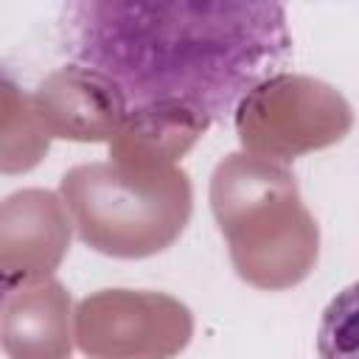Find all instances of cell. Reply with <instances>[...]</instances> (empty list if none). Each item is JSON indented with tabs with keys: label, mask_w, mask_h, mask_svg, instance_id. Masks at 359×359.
Returning <instances> with one entry per match:
<instances>
[{
	"label": "cell",
	"mask_w": 359,
	"mask_h": 359,
	"mask_svg": "<svg viewBox=\"0 0 359 359\" xmlns=\"http://www.w3.org/2000/svg\"><path fill=\"white\" fill-rule=\"evenodd\" d=\"M56 39L67 65L137 123H230L292 62L286 8L252 0H73L59 8Z\"/></svg>",
	"instance_id": "cell-1"
},
{
	"label": "cell",
	"mask_w": 359,
	"mask_h": 359,
	"mask_svg": "<svg viewBox=\"0 0 359 359\" xmlns=\"http://www.w3.org/2000/svg\"><path fill=\"white\" fill-rule=\"evenodd\" d=\"M317 359H359V280L325 306L317 328Z\"/></svg>",
	"instance_id": "cell-2"
}]
</instances>
